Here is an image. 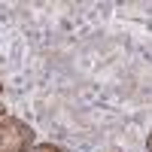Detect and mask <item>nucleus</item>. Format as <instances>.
Segmentation results:
<instances>
[{
  "label": "nucleus",
  "mask_w": 152,
  "mask_h": 152,
  "mask_svg": "<svg viewBox=\"0 0 152 152\" xmlns=\"http://www.w3.org/2000/svg\"><path fill=\"white\" fill-rule=\"evenodd\" d=\"M34 143L31 125L18 119H0V152H28Z\"/></svg>",
  "instance_id": "obj_1"
},
{
  "label": "nucleus",
  "mask_w": 152,
  "mask_h": 152,
  "mask_svg": "<svg viewBox=\"0 0 152 152\" xmlns=\"http://www.w3.org/2000/svg\"><path fill=\"white\" fill-rule=\"evenodd\" d=\"M146 149H149V152H152V134H149V140H146Z\"/></svg>",
  "instance_id": "obj_3"
},
{
  "label": "nucleus",
  "mask_w": 152,
  "mask_h": 152,
  "mask_svg": "<svg viewBox=\"0 0 152 152\" xmlns=\"http://www.w3.org/2000/svg\"><path fill=\"white\" fill-rule=\"evenodd\" d=\"M28 152H64L61 146H52V143H37V146H31Z\"/></svg>",
  "instance_id": "obj_2"
},
{
  "label": "nucleus",
  "mask_w": 152,
  "mask_h": 152,
  "mask_svg": "<svg viewBox=\"0 0 152 152\" xmlns=\"http://www.w3.org/2000/svg\"><path fill=\"white\" fill-rule=\"evenodd\" d=\"M0 91H3V82H0Z\"/></svg>",
  "instance_id": "obj_4"
}]
</instances>
